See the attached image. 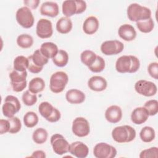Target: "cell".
Returning <instances> with one entry per match:
<instances>
[{
  "label": "cell",
  "instance_id": "6da1fadb",
  "mask_svg": "<svg viewBox=\"0 0 158 158\" xmlns=\"http://www.w3.org/2000/svg\"><path fill=\"white\" fill-rule=\"evenodd\" d=\"M140 67V62L135 56L123 55L118 57L115 62L116 70L121 73H135Z\"/></svg>",
  "mask_w": 158,
  "mask_h": 158
},
{
  "label": "cell",
  "instance_id": "7a4b0ae2",
  "mask_svg": "<svg viewBox=\"0 0 158 158\" xmlns=\"http://www.w3.org/2000/svg\"><path fill=\"white\" fill-rule=\"evenodd\" d=\"M112 137L118 143H129L135 139L136 131L132 127L127 125L116 127L112 131Z\"/></svg>",
  "mask_w": 158,
  "mask_h": 158
},
{
  "label": "cell",
  "instance_id": "3957f363",
  "mask_svg": "<svg viewBox=\"0 0 158 158\" xmlns=\"http://www.w3.org/2000/svg\"><path fill=\"white\" fill-rule=\"evenodd\" d=\"M127 17L130 21L138 22L151 17L150 9L142 6L137 3H132L128 6L127 10Z\"/></svg>",
  "mask_w": 158,
  "mask_h": 158
},
{
  "label": "cell",
  "instance_id": "277c9868",
  "mask_svg": "<svg viewBox=\"0 0 158 158\" xmlns=\"http://www.w3.org/2000/svg\"><path fill=\"white\" fill-rule=\"evenodd\" d=\"M86 3L83 0H66L62 2V10L63 14L70 17L75 14H80L85 11Z\"/></svg>",
  "mask_w": 158,
  "mask_h": 158
},
{
  "label": "cell",
  "instance_id": "5b68a950",
  "mask_svg": "<svg viewBox=\"0 0 158 158\" xmlns=\"http://www.w3.org/2000/svg\"><path fill=\"white\" fill-rule=\"evenodd\" d=\"M69 81L67 74L63 71L54 73L50 78L49 88L54 93H60L64 91Z\"/></svg>",
  "mask_w": 158,
  "mask_h": 158
},
{
  "label": "cell",
  "instance_id": "8992f818",
  "mask_svg": "<svg viewBox=\"0 0 158 158\" xmlns=\"http://www.w3.org/2000/svg\"><path fill=\"white\" fill-rule=\"evenodd\" d=\"M29 64L28 70L33 73H38L43 69V66L48 62L49 59L44 56L40 49L36 50L33 54L28 57Z\"/></svg>",
  "mask_w": 158,
  "mask_h": 158
},
{
  "label": "cell",
  "instance_id": "52a82bcc",
  "mask_svg": "<svg viewBox=\"0 0 158 158\" xmlns=\"http://www.w3.org/2000/svg\"><path fill=\"white\" fill-rule=\"evenodd\" d=\"M38 111L41 115L49 122H56L61 117L60 111L47 101H44L40 104Z\"/></svg>",
  "mask_w": 158,
  "mask_h": 158
},
{
  "label": "cell",
  "instance_id": "ba28073f",
  "mask_svg": "<svg viewBox=\"0 0 158 158\" xmlns=\"http://www.w3.org/2000/svg\"><path fill=\"white\" fill-rule=\"evenodd\" d=\"M21 108V104L19 99L12 95H8L6 97L4 102L2 106V111L3 115L10 118L14 116Z\"/></svg>",
  "mask_w": 158,
  "mask_h": 158
},
{
  "label": "cell",
  "instance_id": "9c48e42d",
  "mask_svg": "<svg viewBox=\"0 0 158 158\" xmlns=\"http://www.w3.org/2000/svg\"><path fill=\"white\" fill-rule=\"evenodd\" d=\"M27 71L19 72L12 70L9 73L10 85L15 92H21L27 87Z\"/></svg>",
  "mask_w": 158,
  "mask_h": 158
},
{
  "label": "cell",
  "instance_id": "30bf717a",
  "mask_svg": "<svg viewBox=\"0 0 158 158\" xmlns=\"http://www.w3.org/2000/svg\"><path fill=\"white\" fill-rule=\"evenodd\" d=\"M17 23L23 28H30L34 24L35 19L30 8L23 6L19 8L15 14Z\"/></svg>",
  "mask_w": 158,
  "mask_h": 158
},
{
  "label": "cell",
  "instance_id": "8fae6325",
  "mask_svg": "<svg viewBox=\"0 0 158 158\" xmlns=\"http://www.w3.org/2000/svg\"><path fill=\"white\" fill-rule=\"evenodd\" d=\"M51 144L52 150L57 155H63L69 152L70 144L60 134L56 133L51 137Z\"/></svg>",
  "mask_w": 158,
  "mask_h": 158
},
{
  "label": "cell",
  "instance_id": "7c38bea8",
  "mask_svg": "<svg viewBox=\"0 0 158 158\" xmlns=\"http://www.w3.org/2000/svg\"><path fill=\"white\" fill-rule=\"evenodd\" d=\"M72 130L73 133L78 137L86 136L90 132L89 123L85 118L78 117L72 122Z\"/></svg>",
  "mask_w": 158,
  "mask_h": 158
},
{
  "label": "cell",
  "instance_id": "4fadbf2b",
  "mask_svg": "<svg viewBox=\"0 0 158 158\" xmlns=\"http://www.w3.org/2000/svg\"><path fill=\"white\" fill-rule=\"evenodd\" d=\"M135 89L138 94L146 97L154 96L157 91L154 83L146 80L137 81L135 85Z\"/></svg>",
  "mask_w": 158,
  "mask_h": 158
},
{
  "label": "cell",
  "instance_id": "5bb4252c",
  "mask_svg": "<svg viewBox=\"0 0 158 158\" xmlns=\"http://www.w3.org/2000/svg\"><path fill=\"white\" fill-rule=\"evenodd\" d=\"M93 154L96 158H114L117 155V150L106 143H99L94 147Z\"/></svg>",
  "mask_w": 158,
  "mask_h": 158
},
{
  "label": "cell",
  "instance_id": "9a60e30c",
  "mask_svg": "<svg viewBox=\"0 0 158 158\" xmlns=\"http://www.w3.org/2000/svg\"><path fill=\"white\" fill-rule=\"evenodd\" d=\"M123 44L118 40H108L103 42L101 45V51L106 56L118 54L123 51Z\"/></svg>",
  "mask_w": 158,
  "mask_h": 158
},
{
  "label": "cell",
  "instance_id": "2e32d148",
  "mask_svg": "<svg viewBox=\"0 0 158 158\" xmlns=\"http://www.w3.org/2000/svg\"><path fill=\"white\" fill-rule=\"evenodd\" d=\"M36 33L42 39L50 38L52 33V24L51 20L46 19H40L36 24Z\"/></svg>",
  "mask_w": 158,
  "mask_h": 158
},
{
  "label": "cell",
  "instance_id": "e0dca14e",
  "mask_svg": "<svg viewBox=\"0 0 158 158\" xmlns=\"http://www.w3.org/2000/svg\"><path fill=\"white\" fill-rule=\"evenodd\" d=\"M69 152L78 158H85L89 153V148L81 141H75L70 144Z\"/></svg>",
  "mask_w": 158,
  "mask_h": 158
},
{
  "label": "cell",
  "instance_id": "ac0fdd59",
  "mask_svg": "<svg viewBox=\"0 0 158 158\" xmlns=\"http://www.w3.org/2000/svg\"><path fill=\"white\" fill-rule=\"evenodd\" d=\"M122 117V110L120 107L112 105L107 108L105 112V118L111 123H116L120 121Z\"/></svg>",
  "mask_w": 158,
  "mask_h": 158
},
{
  "label": "cell",
  "instance_id": "d6986e66",
  "mask_svg": "<svg viewBox=\"0 0 158 158\" xmlns=\"http://www.w3.org/2000/svg\"><path fill=\"white\" fill-rule=\"evenodd\" d=\"M118 34L122 39L126 41H133L136 37V31L135 28L128 23L122 25L119 27Z\"/></svg>",
  "mask_w": 158,
  "mask_h": 158
},
{
  "label": "cell",
  "instance_id": "ffe728a7",
  "mask_svg": "<svg viewBox=\"0 0 158 158\" xmlns=\"http://www.w3.org/2000/svg\"><path fill=\"white\" fill-rule=\"evenodd\" d=\"M88 86L91 90L100 92L106 89L107 82L102 77L93 76L88 80Z\"/></svg>",
  "mask_w": 158,
  "mask_h": 158
},
{
  "label": "cell",
  "instance_id": "44dd1931",
  "mask_svg": "<svg viewBox=\"0 0 158 158\" xmlns=\"http://www.w3.org/2000/svg\"><path fill=\"white\" fill-rule=\"evenodd\" d=\"M40 10L41 15L51 17H56L59 12L58 4L52 1H46L43 2L41 5Z\"/></svg>",
  "mask_w": 158,
  "mask_h": 158
},
{
  "label": "cell",
  "instance_id": "7402d4cb",
  "mask_svg": "<svg viewBox=\"0 0 158 158\" xmlns=\"http://www.w3.org/2000/svg\"><path fill=\"white\" fill-rule=\"evenodd\" d=\"M149 116L148 112L144 107H138L132 111L131 120L133 123L141 125L147 121Z\"/></svg>",
  "mask_w": 158,
  "mask_h": 158
},
{
  "label": "cell",
  "instance_id": "603a6c76",
  "mask_svg": "<svg viewBox=\"0 0 158 158\" xmlns=\"http://www.w3.org/2000/svg\"><path fill=\"white\" fill-rule=\"evenodd\" d=\"M85 94L81 91L77 89H70L65 94L66 100L70 104H78L84 102Z\"/></svg>",
  "mask_w": 158,
  "mask_h": 158
},
{
  "label": "cell",
  "instance_id": "cb8c5ba5",
  "mask_svg": "<svg viewBox=\"0 0 158 158\" xmlns=\"http://www.w3.org/2000/svg\"><path fill=\"white\" fill-rule=\"evenodd\" d=\"M99 25L98 19L94 16H89L83 22V30L87 35H93L98 31Z\"/></svg>",
  "mask_w": 158,
  "mask_h": 158
},
{
  "label": "cell",
  "instance_id": "d4e9b609",
  "mask_svg": "<svg viewBox=\"0 0 158 158\" xmlns=\"http://www.w3.org/2000/svg\"><path fill=\"white\" fill-rule=\"evenodd\" d=\"M40 51L48 59H52L56 56L59 49L55 43L52 42H45L41 45Z\"/></svg>",
  "mask_w": 158,
  "mask_h": 158
},
{
  "label": "cell",
  "instance_id": "484cf974",
  "mask_svg": "<svg viewBox=\"0 0 158 158\" xmlns=\"http://www.w3.org/2000/svg\"><path fill=\"white\" fill-rule=\"evenodd\" d=\"M72 28V22L69 17H62L56 23L57 31L62 34L69 33Z\"/></svg>",
  "mask_w": 158,
  "mask_h": 158
},
{
  "label": "cell",
  "instance_id": "4316f807",
  "mask_svg": "<svg viewBox=\"0 0 158 158\" xmlns=\"http://www.w3.org/2000/svg\"><path fill=\"white\" fill-rule=\"evenodd\" d=\"M44 88L45 82L44 80L40 77H35L32 78L28 84V90L34 94L43 91Z\"/></svg>",
  "mask_w": 158,
  "mask_h": 158
},
{
  "label": "cell",
  "instance_id": "83f0119b",
  "mask_svg": "<svg viewBox=\"0 0 158 158\" xmlns=\"http://www.w3.org/2000/svg\"><path fill=\"white\" fill-rule=\"evenodd\" d=\"M156 136V133L153 128L146 126L143 127L139 132V137L142 141L144 143H150L152 141Z\"/></svg>",
  "mask_w": 158,
  "mask_h": 158
},
{
  "label": "cell",
  "instance_id": "f1b7e54d",
  "mask_svg": "<svg viewBox=\"0 0 158 158\" xmlns=\"http://www.w3.org/2000/svg\"><path fill=\"white\" fill-rule=\"evenodd\" d=\"M28 59L23 56H17L14 60V70L19 72H24L28 69Z\"/></svg>",
  "mask_w": 158,
  "mask_h": 158
},
{
  "label": "cell",
  "instance_id": "f546056e",
  "mask_svg": "<svg viewBox=\"0 0 158 158\" xmlns=\"http://www.w3.org/2000/svg\"><path fill=\"white\" fill-rule=\"evenodd\" d=\"M69 61V54L68 53L62 49L59 50L56 56L52 58L53 63L57 67H65Z\"/></svg>",
  "mask_w": 158,
  "mask_h": 158
},
{
  "label": "cell",
  "instance_id": "4dcf8cb0",
  "mask_svg": "<svg viewBox=\"0 0 158 158\" xmlns=\"http://www.w3.org/2000/svg\"><path fill=\"white\" fill-rule=\"evenodd\" d=\"M48 136V133L46 130L43 128H38L33 131L32 135V139L35 143L38 144H41L46 141Z\"/></svg>",
  "mask_w": 158,
  "mask_h": 158
},
{
  "label": "cell",
  "instance_id": "1f68e13d",
  "mask_svg": "<svg viewBox=\"0 0 158 158\" xmlns=\"http://www.w3.org/2000/svg\"><path fill=\"white\" fill-rule=\"evenodd\" d=\"M136 27L141 32L148 33L152 31L154 29V23L151 17L146 20H143L137 22Z\"/></svg>",
  "mask_w": 158,
  "mask_h": 158
},
{
  "label": "cell",
  "instance_id": "d6a6232c",
  "mask_svg": "<svg viewBox=\"0 0 158 158\" xmlns=\"http://www.w3.org/2000/svg\"><path fill=\"white\" fill-rule=\"evenodd\" d=\"M23 121L24 125L27 127L33 128L37 125L39 121V118L35 112L33 111H29L24 115Z\"/></svg>",
  "mask_w": 158,
  "mask_h": 158
},
{
  "label": "cell",
  "instance_id": "836d02e7",
  "mask_svg": "<svg viewBox=\"0 0 158 158\" xmlns=\"http://www.w3.org/2000/svg\"><path fill=\"white\" fill-rule=\"evenodd\" d=\"M96 56L97 55L93 51L91 50H85L81 53L80 59L84 65L89 67L95 61Z\"/></svg>",
  "mask_w": 158,
  "mask_h": 158
},
{
  "label": "cell",
  "instance_id": "e575fe53",
  "mask_svg": "<svg viewBox=\"0 0 158 158\" xmlns=\"http://www.w3.org/2000/svg\"><path fill=\"white\" fill-rule=\"evenodd\" d=\"M17 45L23 49L30 48L33 44L32 36L28 34H22L18 36L17 38Z\"/></svg>",
  "mask_w": 158,
  "mask_h": 158
},
{
  "label": "cell",
  "instance_id": "d590c367",
  "mask_svg": "<svg viewBox=\"0 0 158 158\" xmlns=\"http://www.w3.org/2000/svg\"><path fill=\"white\" fill-rule=\"evenodd\" d=\"M105 66L106 63L104 59L102 57L97 56L95 61L91 65L88 67V69L93 72L99 73L102 72L105 69Z\"/></svg>",
  "mask_w": 158,
  "mask_h": 158
},
{
  "label": "cell",
  "instance_id": "8d00e7d4",
  "mask_svg": "<svg viewBox=\"0 0 158 158\" xmlns=\"http://www.w3.org/2000/svg\"><path fill=\"white\" fill-rule=\"evenodd\" d=\"M23 102L27 106H31L37 102V96L36 94L32 93L29 90L25 91L22 96Z\"/></svg>",
  "mask_w": 158,
  "mask_h": 158
},
{
  "label": "cell",
  "instance_id": "74e56055",
  "mask_svg": "<svg viewBox=\"0 0 158 158\" xmlns=\"http://www.w3.org/2000/svg\"><path fill=\"white\" fill-rule=\"evenodd\" d=\"M143 107L147 110L150 116L155 115L158 112V101L156 99H151L146 101Z\"/></svg>",
  "mask_w": 158,
  "mask_h": 158
},
{
  "label": "cell",
  "instance_id": "f35d334b",
  "mask_svg": "<svg viewBox=\"0 0 158 158\" xmlns=\"http://www.w3.org/2000/svg\"><path fill=\"white\" fill-rule=\"evenodd\" d=\"M10 123V129L9 133L11 134L17 133L21 129L22 123L20 120L17 117H12L8 118Z\"/></svg>",
  "mask_w": 158,
  "mask_h": 158
},
{
  "label": "cell",
  "instance_id": "ab89813d",
  "mask_svg": "<svg viewBox=\"0 0 158 158\" xmlns=\"http://www.w3.org/2000/svg\"><path fill=\"white\" fill-rule=\"evenodd\" d=\"M140 158H149L158 157V148L157 147H151L150 148L143 150L139 156Z\"/></svg>",
  "mask_w": 158,
  "mask_h": 158
},
{
  "label": "cell",
  "instance_id": "60d3db41",
  "mask_svg": "<svg viewBox=\"0 0 158 158\" xmlns=\"http://www.w3.org/2000/svg\"><path fill=\"white\" fill-rule=\"evenodd\" d=\"M148 72L149 75L156 80L158 79V63L151 62L148 67Z\"/></svg>",
  "mask_w": 158,
  "mask_h": 158
},
{
  "label": "cell",
  "instance_id": "b9f144b4",
  "mask_svg": "<svg viewBox=\"0 0 158 158\" xmlns=\"http://www.w3.org/2000/svg\"><path fill=\"white\" fill-rule=\"evenodd\" d=\"M10 129V123L8 120H0V134L3 135L9 132Z\"/></svg>",
  "mask_w": 158,
  "mask_h": 158
},
{
  "label": "cell",
  "instance_id": "7bdbcfd3",
  "mask_svg": "<svg viewBox=\"0 0 158 158\" xmlns=\"http://www.w3.org/2000/svg\"><path fill=\"white\" fill-rule=\"evenodd\" d=\"M40 2V1L39 0H26L23 1V3L26 7L28 8L30 7L33 9H36Z\"/></svg>",
  "mask_w": 158,
  "mask_h": 158
},
{
  "label": "cell",
  "instance_id": "ee69618b",
  "mask_svg": "<svg viewBox=\"0 0 158 158\" xmlns=\"http://www.w3.org/2000/svg\"><path fill=\"white\" fill-rule=\"evenodd\" d=\"M30 157H38V158H45L46 154L43 151L37 150V151H34Z\"/></svg>",
  "mask_w": 158,
  "mask_h": 158
}]
</instances>
